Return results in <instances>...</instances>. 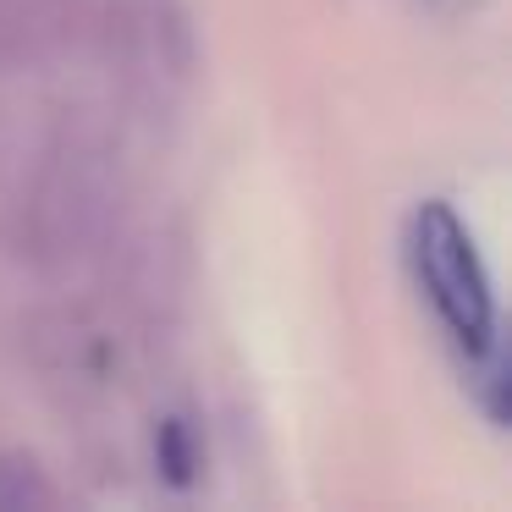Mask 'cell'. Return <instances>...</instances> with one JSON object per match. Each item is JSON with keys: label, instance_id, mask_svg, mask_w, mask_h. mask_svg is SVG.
Segmentation results:
<instances>
[{"label": "cell", "instance_id": "1", "mask_svg": "<svg viewBox=\"0 0 512 512\" xmlns=\"http://www.w3.org/2000/svg\"><path fill=\"white\" fill-rule=\"evenodd\" d=\"M116 210H122L116 149L94 127H61L39 149L12 204V254L39 276H67L111 243Z\"/></svg>", "mask_w": 512, "mask_h": 512}, {"label": "cell", "instance_id": "2", "mask_svg": "<svg viewBox=\"0 0 512 512\" xmlns=\"http://www.w3.org/2000/svg\"><path fill=\"white\" fill-rule=\"evenodd\" d=\"M413 254H419V270L430 281V298L441 303V314L452 320L457 336L479 342L485 353H496V309H490V287L479 276L474 243L463 237L452 210L430 204L413 221Z\"/></svg>", "mask_w": 512, "mask_h": 512}, {"label": "cell", "instance_id": "3", "mask_svg": "<svg viewBox=\"0 0 512 512\" xmlns=\"http://www.w3.org/2000/svg\"><path fill=\"white\" fill-rule=\"evenodd\" d=\"M28 342L39 380L67 397H100L116 380V336L78 309H50L45 320H34Z\"/></svg>", "mask_w": 512, "mask_h": 512}, {"label": "cell", "instance_id": "4", "mask_svg": "<svg viewBox=\"0 0 512 512\" xmlns=\"http://www.w3.org/2000/svg\"><path fill=\"white\" fill-rule=\"evenodd\" d=\"M61 490L50 485V474L34 457H0V512H34L56 507Z\"/></svg>", "mask_w": 512, "mask_h": 512}]
</instances>
